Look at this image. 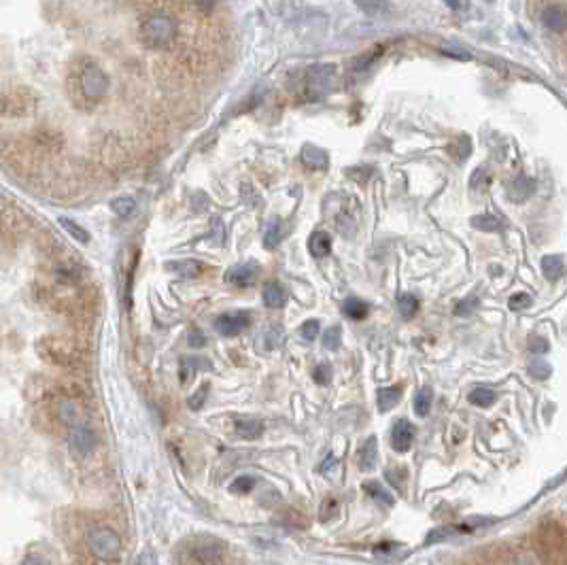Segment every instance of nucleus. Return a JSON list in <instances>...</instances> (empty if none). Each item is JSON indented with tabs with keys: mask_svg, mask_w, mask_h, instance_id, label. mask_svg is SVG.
Returning <instances> with one entry per match:
<instances>
[{
	"mask_svg": "<svg viewBox=\"0 0 567 565\" xmlns=\"http://www.w3.org/2000/svg\"><path fill=\"white\" fill-rule=\"evenodd\" d=\"M177 35V21L171 15H149L141 24V39L149 47L171 45Z\"/></svg>",
	"mask_w": 567,
	"mask_h": 565,
	"instance_id": "f257e3e1",
	"label": "nucleus"
},
{
	"mask_svg": "<svg viewBox=\"0 0 567 565\" xmlns=\"http://www.w3.org/2000/svg\"><path fill=\"white\" fill-rule=\"evenodd\" d=\"M89 548L96 559L100 561H113L121 553V538L117 531L111 527H96L89 534Z\"/></svg>",
	"mask_w": 567,
	"mask_h": 565,
	"instance_id": "f03ea898",
	"label": "nucleus"
},
{
	"mask_svg": "<svg viewBox=\"0 0 567 565\" xmlns=\"http://www.w3.org/2000/svg\"><path fill=\"white\" fill-rule=\"evenodd\" d=\"M223 544L217 540H198L185 550V565H221L223 563Z\"/></svg>",
	"mask_w": 567,
	"mask_h": 565,
	"instance_id": "7ed1b4c3",
	"label": "nucleus"
},
{
	"mask_svg": "<svg viewBox=\"0 0 567 565\" xmlns=\"http://www.w3.org/2000/svg\"><path fill=\"white\" fill-rule=\"evenodd\" d=\"M333 81H336V66L333 64H317L311 66L306 73V89L311 98H321L327 94Z\"/></svg>",
	"mask_w": 567,
	"mask_h": 565,
	"instance_id": "20e7f679",
	"label": "nucleus"
},
{
	"mask_svg": "<svg viewBox=\"0 0 567 565\" xmlns=\"http://www.w3.org/2000/svg\"><path fill=\"white\" fill-rule=\"evenodd\" d=\"M81 89L89 101H98L109 92V77L98 66H87L81 75Z\"/></svg>",
	"mask_w": 567,
	"mask_h": 565,
	"instance_id": "39448f33",
	"label": "nucleus"
},
{
	"mask_svg": "<svg viewBox=\"0 0 567 565\" xmlns=\"http://www.w3.org/2000/svg\"><path fill=\"white\" fill-rule=\"evenodd\" d=\"M249 321H251V317L245 311L225 313V315H221L217 319L215 327H217V331H219L221 336H236V334H241V331L249 325Z\"/></svg>",
	"mask_w": 567,
	"mask_h": 565,
	"instance_id": "423d86ee",
	"label": "nucleus"
},
{
	"mask_svg": "<svg viewBox=\"0 0 567 565\" xmlns=\"http://www.w3.org/2000/svg\"><path fill=\"white\" fill-rule=\"evenodd\" d=\"M412 440H415V427L410 425V421L408 419L395 421L393 431H391V444H393V449L397 453H406V451H410Z\"/></svg>",
	"mask_w": 567,
	"mask_h": 565,
	"instance_id": "0eeeda50",
	"label": "nucleus"
},
{
	"mask_svg": "<svg viewBox=\"0 0 567 565\" xmlns=\"http://www.w3.org/2000/svg\"><path fill=\"white\" fill-rule=\"evenodd\" d=\"M71 442H73V449L81 455V457H87L94 453V449L98 446V438L94 434V429L89 425H79L73 429L71 434Z\"/></svg>",
	"mask_w": 567,
	"mask_h": 565,
	"instance_id": "6e6552de",
	"label": "nucleus"
},
{
	"mask_svg": "<svg viewBox=\"0 0 567 565\" xmlns=\"http://www.w3.org/2000/svg\"><path fill=\"white\" fill-rule=\"evenodd\" d=\"M257 272H259L257 263H241V266H234V268L227 272V281L232 285H238V287H249L255 283Z\"/></svg>",
	"mask_w": 567,
	"mask_h": 565,
	"instance_id": "1a4fd4ad",
	"label": "nucleus"
},
{
	"mask_svg": "<svg viewBox=\"0 0 567 565\" xmlns=\"http://www.w3.org/2000/svg\"><path fill=\"white\" fill-rule=\"evenodd\" d=\"M542 21L552 32H563L567 28V9L563 5H548L542 11Z\"/></svg>",
	"mask_w": 567,
	"mask_h": 565,
	"instance_id": "9d476101",
	"label": "nucleus"
},
{
	"mask_svg": "<svg viewBox=\"0 0 567 565\" xmlns=\"http://www.w3.org/2000/svg\"><path fill=\"white\" fill-rule=\"evenodd\" d=\"M164 268L166 270H171L179 277H189V279H195L202 275L204 270V266L195 261V259H177V261H166L164 263Z\"/></svg>",
	"mask_w": 567,
	"mask_h": 565,
	"instance_id": "9b49d317",
	"label": "nucleus"
},
{
	"mask_svg": "<svg viewBox=\"0 0 567 565\" xmlns=\"http://www.w3.org/2000/svg\"><path fill=\"white\" fill-rule=\"evenodd\" d=\"M378 463V442L374 436H370L359 449V468L363 472H372Z\"/></svg>",
	"mask_w": 567,
	"mask_h": 565,
	"instance_id": "f8f14e48",
	"label": "nucleus"
},
{
	"mask_svg": "<svg viewBox=\"0 0 567 565\" xmlns=\"http://www.w3.org/2000/svg\"><path fill=\"white\" fill-rule=\"evenodd\" d=\"M302 162H304L306 168H313V171H327V166H329L327 153L323 149L315 147V145H304Z\"/></svg>",
	"mask_w": 567,
	"mask_h": 565,
	"instance_id": "ddd939ff",
	"label": "nucleus"
},
{
	"mask_svg": "<svg viewBox=\"0 0 567 565\" xmlns=\"http://www.w3.org/2000/svg\"><path fill=\"white\" fill-rule=\"evenodd\" d=\"M234 425H236L238 436L245 440H255L263 434V423L253 417H241V419H236Z\"/></svg>",
	"mask_w": 567,
	"mask_h": 565,
	"instance_id": "4468645a",
	"label": "nucleus"
},
{
	"mask_svg": "<svg viewBox=\"0 0 567 565\" xmlns=\"http://www.w3.org/2000/svg\"><path fill=\"white\" fill-rule=\"evenodd\" d=\"M308 251L317 259L329 255V251H331V238H329L327 232H313L311 238H308Z\"/></svg>",
	"mask_w": 567,
	"mask_h": 565,
	"instance_id": "2eb2a0df",
	"label": "nucleus"
},
{
	"mask_svg": "<svg viewBox=\"0 0 567 565\" xmlns=\"http://www.w3.org/2000/svg\"><path fill=\"white\" fill-rule=\"evenodd\" d=\"M399 397H402V387H399V385L378 389V397H376L378 410H381V412H389V410L399 402Z\"/></svg>",
	"mask_w": 567,
	"mask_h": 565,
	"instance_id": "dca6fc26",
	"label": "nucleus"
},
{
	"mask_svg": "<svg viewBox=\"0 0 567 565\" xmlns=\"http://www.w3.org/2000/svg\"><path fill=\"white\" fill-rule=\"evenodd\" d=\"M287 302V291L279 283H270L263 289V304L268 308H281Z\"/></svg>",
	"mask_w": 567,
	"mask_h": 565,
	"instance_id": "f3484780",
	"label": "nucleus"
},
{
	"mask_svg": "<svg viewBox=\"0 0 567 565\" xmlns=\"http://www.w3.org/2000/svg\"><path fill=\"white\" fill-rule=\"evenodd\" d=\"M58 412H60L62 423L71 425L73 429L79 427V425H83V423H81V408H79V404L73 402V400H64V402L60 404Z\"/></svg>",
	"mask_w": 567,
	"mask_h": 565,
	"instance_id": "a211bd4d",
	"label": "nucleus"
},
{
	"mask_svg": "<svg viewBox=\"0 0 567 565\" xmlns=\"http://www.w3.org/2000/svg\"><path fill=\"white\" fill-rule=\"evenodd\" d=\"M542 272L548 281H557L565 272V261L561 255H546L542 259Z\"/></svg>",
	"mask_w": 567,
	"mask_h": 565,
	"instance_id": "6ab92c4d",
	"label": "nucleus"
},
{
	"mask_svg": "<svg viewBox=\"0 0 567 565\" xmlns=\"http://www.w3.org/2000/svg\"><path fill=\"white\" fill-rule=\"evenodd\" d=\"M531 193H533V181L527 179V177H518V179L512 183V187L508 189L510 200H514V202H525Z\"/></svg>",
	"mask_w": 567,
	"mask_h": 565,
	"instance_id": "aec40b11",
	"label": "nucleus"
},
{
	"mask_svg": "<svg viewBox=\"0 0 567 565\" xmlns=\"http://www.w3.org/2000/svg\"><path fill=\"white\" fill-rule=\"evenodd\" d=\"M363 491L368 493L370 497H374L376 502H381V504H385V506H393L395 504V497L381 485V483H376V480H368V483H363Z\"/></svg>",
	"mask_w": 567,
	"mask_h": 565,
	"instance_id": "412c9836",
	"label": "nucleus"
},
{
	"mask_svg": "<svg viewBox=\"0 0 567 565\" xmlns=\"http://www.w3.org/2000/svg\"><path fill=\"white\" fill-rule=\"evenodd\" d=\"M342 313L353 321H361L363 317H368V304L357 300V297H349V300L342 304Z\"/></svg>",
	"mask_w": 567,
	"mask_h": 565,
	"instance_id": "4be33fe9",
	"label": "nucleus"
},
{
	"mask_svg": "<svg viewBox=\"0 0 567 565\" xmlns=\"http://www.w3.org/2000/svg\"><path fill=\"white\" fill-rule=\"evenodd\" d=\"M495 400H497V395H495V391L489 389V387H478V389H474V391L470 393V402H472L474 406H480V408L493 406Z\"/></svg>",
	"mask_w": 567,
	"mask_h": 565,
	"instance_id": "5701e85b",
	"label": "nucleus"
},
{
	"mask_svg": "<svg viewBox=\"0 0 567 565\" xmlns=\"http://www.w3.org/2000/svg\"><path fill=\"white\" fill-rule=\"evenodd\" d=\"M397 311H399V315H402L404 319H410L419 311V300H417L415 295H410V293H402V295L397 297Z\"/></svg>",
	"mask_w": 567,
	"mask_h": 565,
	"instance_id": "b1692460",
	"label": "nucleus"
},
{
	"mask_svg": "<svg viewBox=\"0 0 567 565\" xmlns=\"http://www.w3.org/2000/svg\"><path fill=\"white\" fill-rule=\"evenodd\" d=\"M283 241V225L281 221H272L268 225V229H265V234H263V247L265 249H277Z\"/></svg>",
	"mask_w": 567,
	"mask_h": 565,
	"instance_id": "393cba45",
	"label": "nucleus"
},
{
	"mask_svg": "<svg viewBox=\"0 0 567 565\" xmlns=\"http://www.w3.org/2000/svg\"><path fill=\"white\" fill-rule=\"evenodd\" d=\"M431 400H433V395H431V389H421L417 395H415V402H412V406H415V412L419 415V417H427V412H429V408H431Z\"/></svg>",
	"mask_w": 567,
	"mask_h": 565,
	"instance_id": "a878e982",
	"label": "nucleus"
},
{
	"mask_svg": "<svg viewBox=\"0 0 567 565\" xmlns=\"http://www.w3.org/2000/svg\"><path fill=\"white\" fill-rule=\"evenodd\" d=\"M111 209L119 217H130L132 213H134V209H137V202L132 200L130 195H121V198H115V200L111 202Z\"/></svg>",
	"mask_w": 567,
	"mask_h": 565,
	"instance_id": "bb28decb",
	"label": "nucleus"
},
{
	"mask_svg": "<svg viewBox=\"0 0 567 565\" xmlns=\"http://www.w3.org/2000/svg\"><path fill=\"white\" fill-rule=\"evenodd\" d=\"M60 223H62V227H64L66 232H69V234H71L73 238H77L79 243H87V241H89V232H87L85 227H81L77 221L62 217V219H60Z\"/></svg>",
	"mask_w": 567,
	"mask_h": 565,
	"instance_id": "cd10ccee",
	"label": "nucleus"
},
{
	"mask_svg": "<svg viewBox=\"0 0 567 565\" xmlns=\"http://www.w3.org/2000/svg\"><path fill=\"white\" fill-rule=\"evenodd\" d=\"M340 340H342V329L338 325L329 327L323 334V347L329 349V351H336L340 347Z\"/></svg>",
	"mask_w": 567,
	"mask_h": 565,
	"instance_id": "c85d7f7f",
	"label": "nucleus"
},
{
	"mask_svg": "<svg viewBox=\"0 0 567 565\" xmlns=\"http://www.w3.org/2000/svg\"><path fill=\"white\" fill-rule=\"evenodd\" d=\"M529 372L533 379H538V381H546L550 374H552V368L544 361V359H533L531 365H529Z\"/></svg>",
	"mask_w": 567,
	"mask_h": 565,
	"instance_id": "c756f323",
	"label": "nucleus"
},
{
	"mask_svg": "<svg viewBox=\"0 0 567 565\" xmlns=\"http://www.w3.org/2000/svg\"><path fill=\"white\" fill-rule=\"evenodd\" d=\"M472 225L476 229H482V232H497L499 229V219L493 217V215H478L472 219Z\"/></svg>",
	"mask_w": 567,
	"mask_h": 565,
	"instance_id": "7c9ffc66",
	"label": "nucleus"
},
{
	"mask_svg": "<svg viewBox=\"0 0 567 565\" xmlns=\"http://www.w3.org/2000/svg\"><path fill=\"white\" fill-rule=\"evenodd\" d=\"M383 53V49L381 47H376V49H372V53H368V55H361V58H357L355 60V64H353V69L357 71V73H361V71H365V69H370V64H374V60L378 58Z\"/></svg>",
	"mask_w": 567,
	"mask_h": 565,
	"instance_id": "2f4dec72",
	"label": "nucleus"
},
{
	"mask_svg": "<svg viewBox=\"0 0 567 565\" xmlns=\"http://www.w3.org/2000/svg\"><path fill=\"white\" fill-rule=\"evenodd\" d=\"M255 487V478L253 476H238L234 483L229 485L232 493H249Z\"/></svg>",
	"mask_w": 567,
	"mask_h": 565,
	"instance_id": "473e14b6",
	"label": "nucleus"
},
{
	"mask_svg": "<svg viewBox=\"0 0 567 565\" xmlns=\"http://www.w3.org/2000/svg\"><path fill=\"white\" fill-rule=\"evenodd\" d=\"M207 395H209V385H202V387H200V389L189 397V400H187L189 408H191V410L202 408V404L207 402Z\"/></svg>",
	"mask_w": 567,
	"mask_h": 565,
	"instance_id": "72a5a7b5",
	"label": "nucleus"
},
{
	"mask_svg": "<svg viewBox=\"0 0 567 565\" xmlns=\"http://www.w3.org/2000/svg\"><path fill=\"white\" fill-rule=\"evenodd\" d=\"M489 181H491L489 171H487V168H478V171L472 175V179H470V187H472V189H485V187L489 185Z\"/></svg>",
	"mask_w": 567,
	"mask_h": 565,
	"instance_id": "f704fd0d",
	"label": "nucleus"
},
{
	"mask_svg": "<svg viewBox=\"0 0 567 565\" xmlns=\"http://www.w3.org/2000/svg\"><path fill=\"white\" fill-rule=\"evenodd\" d=\"M319 321H306L304 325H302V329H299V334H302V338L304 340H315L317 336H319Z\"/></svg>",
	"mask_w": 567,
	"mask_h": 565,
	"instance_id": "c9c22d12",
	"label": "nucleus"
},
{
	"mask_svg": "<svg viewBox=\"0 0 567 565\" xmlns=\"http://www.w3.org/2000/svg\"><path fill=\"white\" fill-rule=\"evenodd\" d=\"M313 376H315V381H317L319 385H327L329 379H331V368H329L327 363H321V365H317V368H315Z\"/></svg>",
	"mask_w": 567,
	"mask_h": 565,
	"instance_id": "e433bc0d",
	"label": "nucleus"
},
{
	"mask_svg": "<svg viewBox=\"0 0 567 565\" xmlns=\"http://www.w3.org/2000/svg\"><path fill=\"white\" fill-rule=\"evenodd\" d=\"M527 306H531V295H527V293H516L514 297H510V308H512V311H523V308H527Z\"/></svg>",
	"mask_w": 567,
	"mask_h": 565,
	"instance_id": "4c0bfd02",
	"label": "nucleus"
},
{
	"mask_svg": "<svg viewBox=\"0 0 567 565\" xmlns=\"http://www.w3.org/2000/svg\"><path fill=\"white\" fill-rule=\"evenodd\" d=\"M453 531H455V529H448V527H446V529H433V531H431V534L427 536V540H425V544H433V542H440V540H446V538H448V536L453 534Z\"/></svg>",
	"mask_w": 567,
	"mask_h": 565,
	"instance_id": "58836bf2",
	"label": "nucleus"
},
{
	"mask_svg": "<svg viewBox=\"0 0 567 565\" xmlns=\"http://www.w3.org/2000/svg\"><path fill=\"white\" fill-rule=\"evenodd\" d=\"M548 342L544 340V338H531L529 340V351L531 353H536V355H544V353H548Z\"/></svg>",
	"mask_w": 567,
	"mask_h": 565,
	"instance_id": "ea45409f",
	"label": "nucleus"
},
{
	"mask_svg": "<svg viewBox=\"0 0 567 565\" xmlns=\"http://www.w3.org/2000/svg\"><path fill=\"white\" fill-rule=\"evenodd\" d=\"M336 468H338V459L333 457V455H329V457L325 459V463L321 465V472H323V474H329L331 470H336Z\"/></svg>",
	"mask_w": 567,
	"mask_h": 565,
	"instance_id": "a19ab883",
	"label": "nucleus"
},
{
	"mask_svg": "<svg viewBox=\"0 0 567 565\" xmlns=\"http://www.w3.org/2000/svg\"><path fill=\"white\" fill-rule=\"evenodd\" d=\"M213 236H217L215 245L223 243V225H221V219H213Z\"/></svg>",
	"mask_w": 567,
	"mask_h": 565,
	"instance_id": "79ce46f5",
	"label": "nucleus"
},
{
	"mask_svg": "<svg viewBox=\"0 0 567 565\" xmlns=\"http://www.w3.org/2000/svg\"><path fill=\"white\" fill-rule=\"evenodd\" d=\"M357 7L363 9L365 13H378V11H383V9H389L387 5H368V3H359Z\"/></svg>",
	"mask_w": 567,
	"mask_h": 565,
	"instance_id": "37998d69",
	"label": "nucleus"
},
{
	"mask_svg": "<svg viewBox=\"0 0 567 565\" xmlns=\"http://www.w3.org/2000/svg\"><path fill=\"white\" fill-rule=\"evenodd\" d=\"M387 480H389L393 487H397V485L402 487V478L397 476V472H395V470H387Z\"/></svg>",
	"mask_w": 567,
	"mask_h": 565,
	"instance_id": "c03bdc74",
	"label": "nucleus"
},
{
	"mask_svg": "<svg viewBox=\"0 0 567 565\" xmlns=\"http://www.w3.org/2000/svg\"><path fill=\"white\" fill-rule=\"evenodd\" d=\"M204 342H207V338H204V336H200V334H195V331H193V336H191V345H193V347H202Z\"/></svg>",
	"mask_w": 567,
	"mask_h": 565,
	"instance_id": "a18cd8bd",
	"label": "nucleus"
},
{
	"mask_svg": "<svg viewBox=\"0 0 567 565\" xmlns=\"http://www.w3.org/2000/svg\"><path fill=\"white\" fill-rule=\"evenodd\" d=\"M24 565H43V561H41L39 557H28V559L24 561Z\"/></svg>",
	"mask_w": 567,
	"mask_h": 565,
	"instance_id": "49530a36",
	"label": "nucleus"
}]
</instances>
